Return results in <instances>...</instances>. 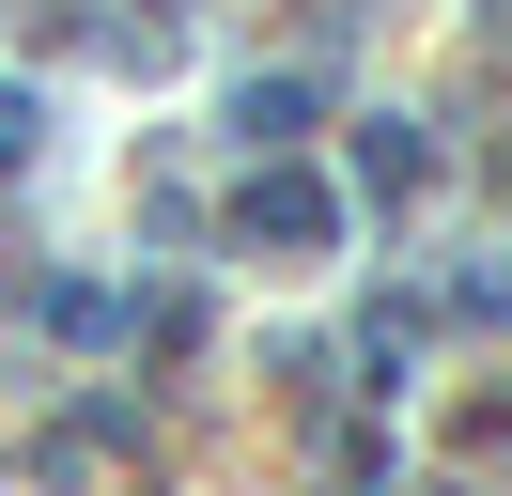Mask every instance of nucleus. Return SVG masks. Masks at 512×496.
<instances>
[{"label": "nucleus", "mask_w": 512, "mask_h": 496, "mask_svg": "<svg viewBox=\"0 0 512 496\" xmlns=\"http://www.w3.org/2000/svg\"><path fill=\"white\" fill-rule=\"evenodd\" d=\"M0 155H32V93H0Z\"/></svg>", "instance_id": "obj_4"}, {"label": "nucleus", "mask_w": 512, "mask_h": 496, "mask_svg": "<svg viewBox=\"0 0 512 496\" xmlns=\"http://www.w3.org/2000/svg\"><path fill=\"white\" fill-rule=\"evenodd\" d=\"M295 124H311V78H249L233 93V140H295Z\"/></svg>", "instance_id": "obj_2"}, {"label": "nucleus", "mask_w": 512, "mask_h": 496, "mask_svg": "<svg viewBox=\"0 0 512 496\" xmlns=\"http://www.w3.org/2000/svg\"><path fill=\"white\" fill-rule=\"evenodd\" d=\"M233 233H249V248H280V264H311L342 217H326V186H295V171H280V186H249V202H233Z\"/></svg>", "instance_id": "obj_1"}, {"label": "nucleus", "mask_w": 512, "mask_h": 496, "mask_svg": "<svg viewBox=\"0 0 512 496\" xmlns=\"http://www.w3.org/2000/svg\"><path fill=\"white\" fill-rule=\"evenodd\" d=\"M419 171H435V155H419V140H404V124H373V140H357V186H373V202H404V186H419Z\"/></svg>", "instance_id": "obj_3"}]
</instances>
